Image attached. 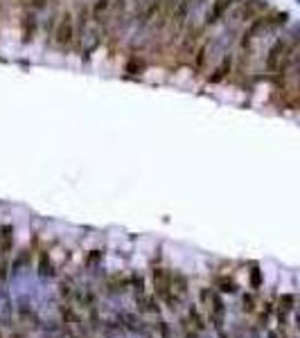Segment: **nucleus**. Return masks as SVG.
<instances>
[{"mask_svg": "<svg viewBox=\"0 0 300 338\" xmlns=\"http://www.w3.org/2000/svg\"><path fill=\"white\" fill-rule=\"evenodd\" d=\"M298 5H300V0H298Z\"/></svg>", "mask_w": 300, "mask_h": 338, "instance_id": "a878e982", "label": "nucleus"}, {"mask_svg": "<svg viewBox=\"0 0 300 338\" xmlns=\"http://www.w3.org/2000/svg\"><path fill=\"white\" fill-rule=\"evenodd\" d=\"M36 34V16L32 11H25L23 18H20V36H23V43H30Z\"/></svg>", "mask_w": 300, "mask_h": 338, "instance_id": "9d476101", "label": "nucleus"}, {"mask_svg": "<svg viewBox=\"0 0 300 338\" xmlns=\"http://www.w3.org/2000/svg\"><path fill=\"white\" fill-rule=\"evenodd\" d=\"M269 11V2L266 0H239V7H237V23H248V20H255L257 16L266 14Z\"/></svg>", "mask_w": 300, "mask_h": 338, "instance_id": "39448f33", "label": "nucleus"}, {"mask_svg": "<svg viewBox=\"0 0 300 338\" xmlns=\"http://www.w3.org/2000/svg\"><path fill=\"white\" fill-rule=\"evenodd\" d=\"M210 45H212L210 39H203L201 45L197 48V52H194L192 61H190V66H192L194 72H201V70L206 68V64H208V52H210Z\"/></svg>", "mask_w": 300, "mask_h": 338, "instance_id": "1a4fd4ad", "label": "nucleus"}, {"mask_svg": "<svg viewBox=\"0 0 300 338\" xmlns=\"http://www.w3.org/2000/svg\"><path fill=\"white\" fill-rule=\"evenodd\" d=\"M289 20V14L287 11H266V14L257 16L255 20L248 23V27L244 30V36H241V48H248L251 41L260 39L262 34H266L269 30H276L280 25H285Z\"/></svg>", "mask_w": 300, "mask_h": 338, "instance_id": "f257e3e1", "label": "nucleus"}, {"mask_svg": "<svg viewBox=\"0 0 300 338\" xmlns=\"http://www.w3.org/2000/svg\"><path fill=\"white\" fill-rule=\"evenodd\" d=\"M48 5V0H32V7L34 9H41V7H45Z\"/></svg>", "mask_w": 300, "mask_h": 338, "instance_id": "4be33fe9", "label": "nucleus"}, {"mask_svg": "<svg viewBox=\"0 0 300 338\" xmlns=\"http://www.w3.org/2000/svg\"><path fill=\"white\" fill-rule=\"evenodd\" d=\"M294 304L296 298L291 293L280 295V300H278V323H280V327H287V316L294 311Z\"/></svg>", "mask_w": 300, "mask_h": 338, "instance_id": "9b49d317", "label": "nucleus"}, {"mask_svg": "<svg viewBox=\"0 0 300 338\" xmlns=\"http://www.w3.org/2000/svg\"><path fill=\"white\" fill-rule=\"evenodd\" d=\"M219 336H222V338H228V336H226V334H219Z\"/></svg>", "mask_w": 300, "mask_h": 338, "instance_id": "393cba45", "label": "nucleus"}, {"mask_svg": "<svg viewBox=\"0 0 300 338\" xmlns=\"http://www.w3.org/2000/svg\"><path fill=\"white\" fill-rule=\"evenodd\" d=\"M239 0H215L210 5V9H208V14H206V20H203V25H215V23H219V20L224 18V16L228 14V9H230L232 5H237Z\"/></svg>", "mask_w": 300, "mask_h": 338, "instance_id": "423d86ee", "label": "nucleus"}, {"mask_svg": "<svg viewBox=\"0 0 300 338\" xmlns=\"http://www.w3.org/2000/svg\"><path fill=\"white\" fill-rule=\"evenodd\" d=\"M153 289L156 295L167 304V307L176 309V300H174V289H172V273L167 269H153Z\"/></svg>", "mask_w": 300, "mask_h": 338, "instance_id": "20e7f679", "label": "nucleus"}, {"mask_svg": "<svg viewBox=\"0 0 300 338\" xmlns=\"http://www.w3.org/2000/svg\"><path fill=\"white\" fill-rule=\"evenodd\" d=\"M190 318H192V323H194V327L201 332V329H206V325H203V318H201V314H199L197 309H190Z\"/></svg>", "mask_w": 300, "mask_h": 338, "instance_id": "6ab92c4d", "label": "nucleus"}, {"mask_svg": "<svg viewBox=\"0 0 300 338\" xmlns=\"http://www.w3.org/2000/svg\"><path fill=\"white\" fill-rule=\"evenodd\" d=\"M111 7H113V0H95L93 9H90L93 20H106L111 14Z\"/></svg>", "mask_w": 300, "mask_h": 338, "instance_id": "ddd939ff", "label": "nucleus"}, {"mask_svg": "<svg viewBox=\"0 0 300 338\" xmlns=\"http://www.w3.org/2000/svg\"><path fill=\"white\" fill-rule=\"evenodd\" d=\"M203 30H206V25H203V27H192V30L185 32V34L178 39L176 59L181 61V64H190V61H192L194 52H197V48L203 41Z\"/></svg>", "mask_w": 300, "mask_h": 338, "instance_id": "f03ea898", "label": "nucleus"}, {"mask_svg": "<svg viewBox=\"0 0 300 338\" xmlns=\"http://www.w3.org/2000/svg\"><path fill=\"white\" fill-rule=\"evenodd\" d=\"M230 72H232V54H224V59L219 61V66H217V68L208 74V81H210V83H219V81H224V79H226Z\"/></svg>", "mask_w": 300, "mask_h": 338, "instance_id": "6e6552de", "label": "nucleus"}, {"mask_svg": "<svg viewBox=\"0 0 300 338\" xmlns=\"http://www.w3.org/2000/svg\"><path fill=\"white\" fill-rule=\"evenodd\" d=\"M54 45L59 50H66L73 45L75 36H77V25H75V16L70 14V11H66V14H61L59 23H57V27H54Z\"/></svg>", "mask_w": 300, "mask_h": 338, "instance_id": "7ed1b4c3", "label": "nucleus"}, {"mask_svg": "<svg viewBox=\"0 0 300 338\" xmlns=\"http://www.w3.org/2000/svg\"><path fill=\"white\" fill-rule=\"evenodd\" d=\"M255 309V300L251 295H244V311H253Z\"/></svg>", "mask_w": 300, "mask_h": 338, "instance_id": "412c9836", "label": "nucleus"}, {"mask_svg": "<svg viewBox=\"0 0 300 338\" xmlns=\"http://www.w3.org/2000/svg\"><path fill=\"white\" fill-rule=\"evenodd\" d=\"M147 64H145L143 57H129V61L124 64V72L127 74H143Z\"/></svg>", "mask_w": 300, "mask_h": 338, "instance_id": "2eb2a0df", "label": "nucleus"}, {"mask_svg": "<svg viewBox=\"0 0 300 338\" xmlns=\"http://www.w3.org/2000/svg\"><path fill=\"white\" fill-rule=\"evenodd\" d=\"M219 286H222V291H226V293H235V291H237L235 282H232V279H226V277L219 279Z\"/></svg>", "mask_w": 300, "mask_h": 338, "instance_id": "aec40b11", "label": "nucleus"}, {"mask_svg": "<svg viewBox=\"0 0 300 338\" xmlns=\"http://www.w3.org/2000/svg\"><path fill=\"white\" fill-rule=\"evenodd\" d=\"M138 307L143 314H160V307H158L156 298H151V295H138Z\"/></svg>", "mask_w": 300, "mask_h": 338, "instance_id": "4468645a", "label": "nucleus"}, {"mask_svg": "<svg viewBox=\"0 0 300 338\" xmlns=\"http://www.w3.org/2000/svg\"><path fill=\"white\" fill-rule=\"evenodd\" d=\"M39 275H41V277H50V275H54L52 260H50V255L45 253V250L39 255Z\"/></svg>", "mask_w": 300, "mask_h": 338, "instance_id": "dca6fc26", "label": "nucleus"}, {"mask_svg": "<svg viewBox=\"0 0 300 338\" xmlns=\"http://www.w3.org/2000/svg\"><path fill=\"white\" fill-rule=\"evenodd\" d=\"M269 338H278V334H276V332H271V334H269Z\"/></svg>", "mask_w": 300, "mask_h": 338, "instance_id": "5701e85b", "label": "nucleus"}, {"mask_svg": "<svg viewBox=\"0 0 300 338\" xmlns=\"http://www.w3.org/2000/svg\"><path fill=\"white\" fill-rule=\"evenodd\" d=\"M208 307H210V320H212V325H215V327L222 332L224 316H226V307H224V302H222V298H219V293H215V289H212V295H210V302H208Z\"/></svg>", "mask_w": 300, "mask_h": 338, "instance_id": "0eeeda50", "label": "nucleus"}, {"mask_svg": "<svg viewBox=\"0 0 300 338\" xmlns=\"http://www.w3.org/2000/svg\"><path fill=\"white\" fill-rule=\"evenodd\" d=\"M298 329H300V314H298Z\"/></svg>", "mask_w": 300, "mask_h": 338, "instance_id": "b1692460", "label": "nucleus"}, {"mask_svg": "<svg viewBox=\"0 0 300 338\" xmlns=\"http://www.w3.org/2000/svg\"><path fill=\"white\" fill-rule=\"evenodd\" d=\"M248 279H251V289L253 291H260V286H262V270H260V266H257V264L251 266V275H248Z\"/></svg>", "mask_w": 300, "mask_h": 338, "instance_id": "f3484780", "label": "nucleus"}, {"mask_svg": "<svg viewBox=\"0 0 300 338\" xmlns=\"http://www.w3.org/2000/svg\"><path fill=\"white\" fill-rule=\"evenodd\" d=\"M172 289H174V293H178V295L187 293V282L183 275H172Z\"/></svg>", "mask_w": 300, "mask_h": 338, "instance_id": "a211bd4d", "label": "nucleus"}, {"mask_svg": "<svg viewBox=\"0 0 300 338\" xmlns=\"http://www.w3.org/2000/svg\"><path fill=\"white\" fill-rule=\"evenodd\" d=\"M14 248V228L9 223L0 228V255L7 257Z\"/></svg>", "mask_w": 300, "mask_h": 338, "instance_id": "f8f14e48", "label": "nucleus"}]
</instances>
